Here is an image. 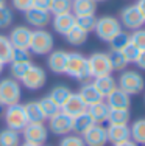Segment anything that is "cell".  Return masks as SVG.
Returning a JSON list of instances; mask_svg holds the SVG:
<instances>
[{"instance_id":"1","label":"cell","mask_w":145,"mask_h":146,"mask_svg":"<svg viewBox=\"0 0 145 146\" xmlns=\"http://www.w3.org/2000/svg\"><path fill=\"white\" fill-rule=\"evenodd\" d=\"M65 75L77 79L80 82H86L91 78L89 73L88 58L78 51H72L67 54V65H65Z\"/></svg>"},{"instance_id":"49","label":"cell","mask_w":145,"mask_h":146,"mask_svg":"<svg viewBox=\"0 0 145 146\" xmlns=\"http://www.w3.org/2000/svg\"><path fill=\"white\" fill-rule=\"evenodd\" d=\"M3 70H5V64H3V62H0V76H2Z\"/></svg>"},{"instance_id":"21","label":"cell","mask_w":145,"mask_h":146,"mask_svg":"<svg viewBox=\"0 0 145 146\" xmlns=\"http://www.w3.org/2000/svg\"><path fill=\"white\" fill-rule=\"evenodd\" d=\"M23 109H25V115H27L28 123H45L47 117H45V113H44V110L37 100L25 103L23 104Z\"/></svg>"},{"instance_id":"50","label":"cell","mask_w":145,"mask_h":146,"mask_svg":"<svg viewBox=\"0 0 145 146\" xmlns=\"http://www.w3.org/2000/svg\"><path fill=\"white\" fill-rule=\"evenodd\" d=\"M3 110H5V106L0 103V117H3Z\"/></svg>"},{"instance_id":"14","label":"cell","mask_w":145,"mask_h":146,"mask_svg":"<svg viewBox=\"0 0 145 146\" xmlns=\"http://www.w3.org/2000/svg\"><path fill=\"white\" fill-rule=\"evenodd\" d=\"M31 34H33V30L30 28V27L17 25L11 30V33L8 34V39L14 48H28L30 50Z\"/></svg>"},{"instance_id":"12","label":"cell","mask_w":145,"mask_h":146,"mask_svg":"<svg viewBox=\"0 0 145 146\" xmlns=\"http://www.w3.org/2000/svg\"><path fill=\"white\" fill-rule=\"evenodd\" d=\"M86 146H106L108 145V132L103 124H92L81 135Z\"/></svg>"},{"instance_id":"24","label":"cell","mask_w":145,"mask_h":146,"mask_svg":"<svg viewBox=\"0 0 145 146\" xmlns=\"http://www.w3.org/2000/svg\"><path fill=\"white\" fill-rule=\"evenodd\" d=\"M97 3L94 0H72V14L78 16H89L95 14Z\"/></svg>"},{"instance_id":"27","label":"cell","mask_w":145,"mask_h":146,"mask_svg":"<svg viewBox=\"0 0 145 146\" xmlns=\"http://www.w3.org/2000/svg\"><path fill=\"white\" fill-rule=\"evenodd\" d=\"M22 143L20 132L13 131L9 127H3L0 131V146H19Z\"/></svg>"},{"instance_id":"29","label":"cell","mask_w":145,"mask_h":146,"mask_svg":"<svg viewBox=\"0 0 145 146\" xmlns=\"http://www.w3.org/2000/svg\"><path fill=\"white\" fill-rule=\"evenodd\" d=\"M131 140L137 145H145V118H139L130 126Z\"/></svg>"},{"instance_id":"34","label":"cell","mask_w":145,"mask_h":146,"mask_svg":"<svg viewBox=\"0 0 145 146\" xmlns=\"http://www.w3.org/2000/svg\"><path fill=\"white\" fill-rule=\"evenodd\" d=\"M30 67H31V61H28V62H9V75H11V78L20 81L25 76V73L28 72Z\"/></svg>"},{"instance_id":"6","label":"cell","mask_w":145,"mask_h":146,"mask_svg":"<svg viewBox=\"0 0 145 146\" xmlns=\"http://www.w3.org/2000/svg\"><path fill=\"white\" fill-rule=\"evenodd\" d=\"M120 30H122V23H120V20L117 19V17L103 16V17H98V19H97L94 33L97 34L98 39L103 40V42H109L111 37L114 34L119 33Z\"/></svg>"},{"instance_id":"32","label":"cell","mask_w":145,"mask_h":146,"mask_svg":"<svg viewBox=\"0 0 145 146\" xmlns=\"http://www.w3.org/2000/svg\"><path fill=\"white\" fill-rule=\"evenodd\" d=\"M13 50H14V47L9 42L8 36L0 34V62L9 64L11 62V56H13Z\"/></svg>"},{"instance_id":"30","label":"cell","mask_w":145,"mask_h":146,"mask_svg":"<svg viewBox=\"0 0 145 146\" xmlns=\"http://www.w3.org/2000/svg\"><path fill=\"white\" fill-rule=\"evenodd\" d=\"M72 93V90L69 86H65V84H56V86H53L50 90V93H48V96H50L51 100H53L56 104H59V107H61V104H63L65 100H67V96Z\"/></svg>"},{"instance_id":"41","label":"cell","mask_w":145,"mask_h":146,"mask_svg":"<svg viewBox=\"0 0 145 146\" xmlns=\"http://www.w3.org/2000/svg\"><path fill=\"white\" fill-rule=\"evenodd\" d=\"M31 61V51L28 48H14L11 62H28Z\"/></svg>"},{"instance_id":"23","label":"cell","mask_w":145,"mask_h":146,"mask_svg":"<svg viewBox=\"0 0 145 146\" xmlns=\"http://www.w3.org/2000/svg\"><path fill=\"white\" fill-rule=\"evenodd\" d=\"M92 84L95 86V89L100 92V95H102L103 98H106V96L117 87V81H116V78H114L112 75H105V76L94 78Z\"/></svg>"},{"instance_id":"47","label":"cell","mask_w":145,"mask_h":146,"mask_svg":"<svg viewBox=\"0 0 145 146\" xmlns=\"http://www.w3.org/2000/svg\"><path fill=\"white\" fill-rule=\"evenodd\" d=\"M114 146H139V145H137L134 140H131V138H128V140H125V141H120V143H116Z\"/></svg>"},{"instance_id":"53","label":"cell","mask_w":145,"mask_h":146,"mask_svg":"<svg viewBox=\"0 0 145 146\" xmlns=\"http://www.w3.org/2000/svg\"><path fill=\"white\" fill-rule=\"evenodd\" d=\"M42 146H44V145H42Z\"/></svg>"},{"instance_id":"40","label":"cell","mask_w":145,"mask_h":146,"mask_svg":"<svg viewBox=\"0 0 145 146\" xmlns=\"http://www.w3.org/2000/svg\"><path fill=\"white\" fill-rule=\"evenodd\" d=\"M14 14L8 6H0V28H8L13 25Z\"/></svg>"},{"instance_id":"18","label":"cell","mask_w":145,"mask_h":146,"mask_svg":"<svg viewBox=\"0 0 145 146\" xmlns=\"http://www.w3.org/2000/svg\"><path fill=\"white\" fill-rule=\"evenodd\" d=\"M105 100L109 109H130L131 106V95L123 92L120 87H116Z\"/></svg>"},{"instance_id":"45","label":"cell","mask_w":145,"mask_h":146,"mask_svg":"<svg viewBox=\"0 0 145 146\" xmlns=\"http://www.w3.org/2000/svg\"><path fill=\"white\" fill-rule=\"evenodd\" d=\"M134 64L140 68V70H145V50H140L139 54H137V59L134 61Z\"/></svg>"},{"instance_id":"4","label":"cell","mask_w":145,"mask_h":146,"mask_svg":"<svg viewBox=\"0 0 145 146\" xmlns=\"http://www.w3.org/2000/svg\"><path fill=\"white\" fill-rule=\"evenodd\" d=\"M55 48V37L48 30H33L31 42H30V51L31 54L37 56H47Z\"/></svg>"},{"instance_id":"51","label":"cell","mask_w":145,"mask_h":146,"mask_svg":"<svg viewBox=\"0 0 145 146\" xmlns=\"http://www.w3.org/2000/svg\"><path fill=\"white\" fill-rule=\"evenodd\" d=\"M0 6H6V0H0Z\"/></svg>"},{"instance_id":"44","label":"cell","mask_w":145,"mask_h":146,"mask_svg":"<svg viewBox=\"0 0 145 146\" xmlns=\"http://www.w3.org/2000/svg\"><path fill=\"white\" fill-rule=\"evenodd\" d=\"M50 2L51 0H33V8L44 9V11H50Z\"/></svg>"},{"instance_id":"25","label":"cell","mask_w":145,"mask_h":146,"mask_svg":"<svg viewBox=\"0 0 145 146\" xmlns=\"http://www.w3.org/2000/svg\"><path fill=\"white\" fill-rule=\"evenodd\" d=\"M92 124H95V123L91 118V115L88 113V110H86V112L80 113V115L74 117V120H72V132L77 135H83Z\"/></svg>"},{"instance_id":"42","label":"cell","mask_w":145,"mask_h":146,"mask_svg":"<svg viewBox=\"0 0 145 146\" xmlns=\"http://www.w3.org/2000/svg\"><path fill=\"white\" fill-rule=\"evenodd\" d=\"M120 51H122L123 56L126 58V61H128L130 64H131V62H134V61L137 59V54H139V51H140V50H139L137 47H134V45L130 42L125 48H123V50H120Z\"/></svg>"},{"instance_id":"13","label":"cell","mask_w":145,"mask_h":146,"mask_svg":"<svg viewBox=\"0 0 145 146\" xmlns=\"http://www.w3.org/2000/svg\"><path fill=\"white\" fill-rule=\"evenodd\" d=\"M23 17H25L27 23L34 30H42L50 25L51 22L50 11H44V9H37V8H30L28 11L23 13Z\"/></svg>"},{"instance_id":"7","label":"cell","mask_w":145,"mask_h":146,"mask_svg":"<svg viewBox=\"0 0 145 146\" xmlns=\"http://www.w3.org/2000/svg\"><path fill=\"white\" fill-rule=\"evenodd\" d=\"M88 64H89L91 78H98V76H105V75H111L112 73L111 61H109L108 53H105V51L92 53L88 58Z\"/></svg>"},{"instance_id":"28","label":"cell","mask_w":145,"mask_h":146,"mask_svg":"<svg viewBox=\"0 0 145 146\" xmlns=\"http://www.w3.org/2000/svg\"><path fill=\"white\" fill-rule=\"evenodd\" d=\"M130 109H109L108 124H128L130 123Z\"/></svg>"},{"instance_id":"11","label":"cell","mask_w":145,"mask_h":146,"mask_svg":"<svg viewBox=\"0 0 145 146\" xmlns=\"http://www.w3.org/2000/svg\"><path fill=\"white\" fill-rule=\"evenodd\" d=\"M122 27L128 30H137L142 28L145 25V19L144 16L140 14V11L137 9L136 5H128L120 11V17H119Z\"/></svg>"},{"instance_id":"3","label":"cell","mask_w":145,"mask_h":146,"mask_svg":"<svg viewBox=\"0 0 145 146\" xmlns=\"http://www.w3.org/2000/svg\"><path fill=\"white\" fill-rule=\"evenodd\" d=\"M22 98V84L20 81L6 76V78L0 79V103L3 106H11L17 104Z\"/></svg>"},{"instance_id":"22","label":"cell","mask_w":145,"mask_h":146,"mask_svg":"<svg viewBox=\"0 0 145 146\" xmlns=\"http://www.w3.org/2000/svg\"><path fill=\"white\" fill-rule=\"evenodd\" d=\"M88 113L91 115V118L94 120L95 124H105L108 121V115H109V106L106 104V101L95 103L92 106L88 107Z\"/></svg>"},{"instance_id":"19","label":"cell","mask_w":145,"mask_h":146,"mask_svg":"<svg viewBox=\"0 0 145 146\" xmlns=\"http://www.w3.org/2000/svg\"><path fill=\"white\" fill-rule=\"evenodd\" d=\"M106 132H108V141H111L112 145L131 138V132H130L128 124H108Z\"/></svg>"},{"instance_id":"2","label":"cell","mask_w":145,"mask_h":146,"mask_svg":"<svg viewBox=\"0 0 145 146\" xmlns=\"http://www.w3.org/2000/svg\"><path fill=\"white\" fill-rule=\"evenodd\" d=\"M117 87H120L128 95H139L145 89V79L137 70H123L117 79Z\"/></svg>"},{"instance_id":"8","label":"cell","mask_w":145,"mask_h":146,"mask_svg":"<svg viewBox=\"0 0 145 146\" xmlns=\"http://www.w3.org/2000/svg\"><path fill=\"white\" fill-rule=\"evenodd\" d=\"M47 82V73L41 65L31 64V67L28 68V72L25 73L22 79H20V84L28 90H39L45 86Z\"/></svg>"},{"instance_id":"15","label":"cell","mask_w":145,"mask_h":146,"mask_svg":"<svg viewBox=\"0 0 145 146\" xmlns=\"http://www.w3.org/2000/svg\"><path fill=\"white\" fill-rule=\"evenodd\" d=\"M67 51L64 50H51L47 54V67L55 75H65L67 65Z\"/></svg>"},{"instance_id":"48","label":"cell","mask_w":145,"mask_h":146,"mask_svg":"<svg viewBox=\"0 0 145 146\" xmlns=\"http://www.w3.org/2000/svg\"><path fill=\"white\" fill-rule=\"evenodd\" d=\"M19 146H37V145H33V143H30V141H22Z\"/></svg>"},{"instance_id":"36","label":"cell","mask_w":145,"mask_h":146,"mask_svg":"<svg viewBox=\"0 0 145 146\" xmlns=\"http://www.w3.org/2000/svg\"><path fill=\"white\" fill-rule=\"evenodd\" d=\"M72 13V0H51L50 2V14H64Z\"/></svg>"},{"instance_id":"46","label":"cell","mask_w":145,"mask_h":146,"mask_svg":"<svg viewBox=\"0 0 145 146\" xmlns=\"http://www.w3.org/2000/svg\"><path fill=\"white\" fill-rule=\"evenodd\" d=\"M136 6H137V9L140 11V14H142L144 19H145V0H137Z\"/></svg>"},{"instance_id":"37","label":"cell","mask_w":145,"mask_h":146,"mask_svg":"<svg viewBox=\"0 0 145 146\" xmlns=\"http://www.w3.org/2000/svg\"><path fill=\"white\" fill-rule=\"evenodd\" d=\"M95 23H97V17H95V14L78 16V17H75V25L80 27L81 30H84L86 33H91V31H94Z\"/></svg>"},{"instance_id":"33","label":"cell","mask_w":145,"mask_h":146,"mask_svg":"<svg viewBox=\"0 0 145 146\" xmlns=\"http://www.w3.org/2000/svg\"><path fill=\"white\" fill-rule=\"evenodd\" d=\"M109 48L111 50H123V48L126 47V45L130 44V34L126 33V31L120 30L117 34H114L111 37V40H109Z\"/></svg>"},{"instance_id":"26","label":"cell","mask_w":145,"mask_h":146,"mask_svg":"<svg viewBox=\"0 0 145 146\" xmlns=\"http://www.w3.org/2000/svg\"><path fill=\"white\" fill-rule=\"evenodd\" d=\"M88 34L89 33H86L84 30H81L80 27L75 25L64 37H65V42H67L69 45H72V47H80V45L86 44V40H88Z\"/></svg>"},{"instance_id":"16","label":"cell","mask_w":145,"mask_h":146,"mask_svg":"<svg viewBox=\"0 0 145 146\" xmlns=\"http://www.w3.org/2000/svg\"><path fill=\"white\" fill-rule=\"evenodd\" d=\"M88 110V106H86V103L81 100V96L78 95V93H74L72 92L70 95L67 96V100L61 104V112L67 113L69 117H77L80 115V113L86 112Z\"/></svg>"},{"instance_id":"31","label":"cell","mask_w":145,"mask_h":146,"mask_svg":"<svg viewBox=\"0 0 145 146\" xmlns=\"http://www.w3.org/2000/svg\"><path fill=\"white\" fill-rule=\"evenodd\" d=\"M109 56V61H111V67H112V72H123L126 70L130 62L126 61V58L123 56L122 51L119 50H111L108 53Z\"/></svg>"},{"instance_id":"35","label":"cell","mask_w":145,"mask_h":146,"mask_svg":"<svg viewBox=\"0 0 145 146\" xmlns=\"http://www.w3.org/2000/svg\"><path fill=\"white\" fill-rule=\"evenodd\" d=\"M39 101V104H41V107H42V110H44V113H45V117H47V120L50 117H53L55 113H58L61 110V107H59V104H56L53 101V100L50 98L48 95H45V96H42L41 100H37Z\"/></svg>"},{"instance_id":"43","label":"cell","mask_w":145,"mask_h":146,"mask_svg":"<svg viewBox=\"0 0 145 146\" xmlns=\"http://www.w3.org/2000/svg\"><path fill=\"white\" fill-rule=\"evenodd\" d=\"M11 5L14 9H17V11L25 13V11H28L30 8H33V0H11Z\"/></svg>"},{"instance_id":"17","label":"cell","mask_w":145,"mask_h":146,"mask_svg":"<svg viewBox=\"0 0 145 146\" xmlns=\"http://www.w3.org/2000/svg\"><path fill=\"white\" fill-rule=\"evenodd\" d=\"M51 28L55 30V33L65 36L72 28L75 27V16L72 13H64V14H56L51 16Z\"/></svg>"},{"instance_id":"9","label":"cell","mask_w":145,"mask_h":146,"mask_svg":"<svg viewBox=\"0 0 145 146\" xmlns=\"http://www.w3.org/2000/svg\"><path fill=\"white\" fill-rule=\"evenodd\" d=\"M20 134L23 137V141L42 146L48 138V127L44 123H28Z\"/></svg>"},{"instance_id":"10","label":"cell","mask_w":145,"mask_h":146,"mask_svg":"<svg viewBox=\"0 0 145 146\" xmlns=\"http://www.w3.org/2000/svg\"><path fill=\"white\" fill-rule=\"evenodd\" d=\"M72 120H74L72 117H69L67 113L59 110L58 113L48 118V132H51L53 135H58V137L72 134Z\"/></svg>"},{"instance_id":"52","label":"cell","mask_w":145,"mask_h":146,"mask_svg":"<svg viewBox=\"0 0 145 146\" xmlns=\"http://www.w3.org/2000/svg\"><path fill=\"white\" fill-rule=\"evenodd\" d=\"M95 3H102V2H106V0H94Z\"/></svg>"},{"instance_id":"38","label":"cell","mask_w":145,"mask_h":146,"mask_svg":"<svg viewBox=\"0 0 145 146\" xmlns=\"http://www.w3.org/2000/svg\"><path fill=\"white\" fill-rule=\"evenodd\" d=\"M130 42L139 50H145V28L133 30V33L130 34Z\"/></svg>"},{"instance_id":"5","label":"cell","mask_w":145,"mask_h":146,"mask_svg":"<svg viewBox=\"0 0 145 146\" xmlns=\"http://www.w3.org/2000/svg\"><path fill=\"white\" fill-rule=\"evenodd\" d=\"M3 121H5V127H9V129L17 131V132H22L25 129V126L28 124L23 104L17 103V104L6 106L5 110H3Z\"/></svg>"},{"instance_id":"39","label":"cell","mask_w":145,"mask_h":146,"mask_svg":"<svg viewBox=\"0 0 145 146\" xmlns=\"http://www.w3.org/2000/svg\"><path fill=\"white\" fill-rule=\"evenodd\" d=\"M58 146H86V143H84L81 135H77V134L72 132V134L64 135L59 140V145Z\"/></svg>"},{"instance_id":"20","label":"cell","mask_w":145,"mask_h":146,"mask_svg":"<svg viewBox=\"0 0 145 146\" xmlns=\"http://www.w3.org/2000/svg\"><path fill=\"white\" fill-rule=\"evenodd\" d=\"M78 95L81 96V100L86 103V106H92V104H95V103H100V101H103V96L100 95V92L95 89V86L92 84V82H83V86L80 87V90H78Z\"/></svg>"}]
</instances>
